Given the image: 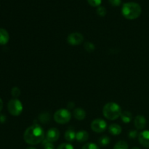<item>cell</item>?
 <instances>
[{
  "instance_id": "6da1fadb",
  "label": "cell",
  "mask_w": 149,
  "mask_h": 149,
  "mask_svg": "<svg viewBox=\"0 0 149 149\" xmlns=\"http://www.w3.org/2000/svg\"><path fill=\"white\" fill-rule=\"evenodd\" d=\"M23 139L29 145H37L45 140V131L40 125L33 124L26 130Z\"/></svg>"
},
{
  "instance_id": "7a4b0ae2",
  "label": "cell",
  "mask_w": 149,
  "mask_h": 149,
  "mask_svg": "<svg viewBox=\"0 0 149 149\" xmlns=\"http://www.w3.org/2000/svg\"><path fill=\"white\" fill-rule=\"evenodd\" d=\"M141 12L142 9L141 5L133 1L125 3L122 8V15L128 20H135L138 18L141 15Z\"/></svg>"
},
{
  "instance_id": "3957f363",
  "label": "cell",
  "mask_w": 149,
  "mask_h": 149,
  "mask_svg": "<svg viewBox=\"0 0 149 149\" xmlns=\"http://www.w3.org/2000/svg\"><path fill=\"white\" fill-rule=\"evenodd\" d=\"M122 113V108L118 103H114V102L108 103L103 106V114L105 118L109 120H116L118 118L120 117Z\"/></svg>"
},
{
  "instance_id": "277c9868",
  "label": "cell",
  "mask_w": 149,
  "mask_h": 149,
  "mask_svg": "<svg viewBox=\"0 0 149 149\" xmlns=\"http://www.w3.org/2000/svg\"><path fill=\"white\" fill-rule=\"evenodd\" d=\"M53 119L56 123L60 125H65L71 120V113L68 109H61L54 113Z\"/></svg>"
},
{
  "instance_id": "5b68a950",
  "label": "cell",
  "mask_w": 149,
  "mask_h": 149,
  "mask_svg": "<svg viewBox=\"0 0 149 149\" xmlns=\"http://www.w3.org/2000/svg\"><path fill=\"white\" fill-rule=\"evenodd\" d=\"M7 109L11 115L14 116H17L23 111V105L22 103L17 98L12 99L9 101L7 104Z\"/></svg>"
},
{
  "instance_id": "8992f818",
  "label": "cell",
  "mask_w": 149,
  "mask_h": 149,
  "mask_svg": "<svg viewBox=\"0 0 149 149\" xmlns=\"http://www.w3.org/2000/svg\"><path fill=\"white\" fill-rule=\"evenodd\" d=\"M90 127L93 132H96V133H101L106 130L107 124H106V121H104L103 119H96L92 122Z\"/></svg>"
},
{
  "instance_id": "52a82bcc",
  "label": "cell",
  "mask_w": 149,
  "mask_h": 149,
  "mask_svg": "<svg viewBox=\"0 0 149 149\" xmlns=\"http://www.w3.org/2000/svg\"><path fill=\"white\" fill-rule=\"evenodd\" d=\"M84 41V36L81 33L74 32L70 33L67 37V42L72 46H77L81 45Z\"/></svg>"
},
{
  "instance_id": "ba28073f",
  "label": "cell",
  "mask_w": 149,
  "mask_h": 149,
  "mask_svg": "<svg viewBox=\"0 0 149 149\" xmlns=\"http://www.w3.org/2000/svg\"><path fill=\"white\" fill-rule=\"evenodd\" d=\"M60 138V131L59 130L55 127H52L49 129L47 132L46 140L50 143L56 142Z\"/></svg>"
},
{
  "instance_id": "9c48e42d",
  "label": "cell",
  "mask_w": 149,
  "mask_h": 149,
  "mask_svg": "<svg viewBox=\"0 0 149 149\" xmlns=\"http://www.w3.org/2000/svg\"><path fill=\"white\" fill-rule=\"evenodd\" d=\"M138 141L141 146L149 148V130H144L138 135Z\"/></svg>"
},
{
  "instance_id": "30bf717a",
  "label": "cell",
  "mask_w": 149,
  "mask_h": 149,
  "mask_svg": "<svg viewBox=\"0 0 149 149\" xmlns=\"http://www.w3.org/2000/svg\"><path fill=\"white\" fill-rule=\"evenodd\" d=\"M134 125L137 130H142L146 126V119L143 115H138L134 119Z\"/></svg>"
},
{
  "instance_id": "8fae6325",
  "label": "cell",
  "mask_w": 149,
  "mask_h": 149,
  "mask_svg": "<svg viewBox=\"0 0 149 149\" xmlns=\"http://www.w3.org/2000/svg\"><path fill=\"white\" fill-rule=\"evenodd\" d=\"M89 133L85 130H80L76 134V140L79 143L86 142L89 139Z\"/></svg>"
},
{
  "instance_id": "7c38bea8",
  "label": "cell",
  "mask_w": 149,
  "mask_h": 149,
  "mask_svg": "<svg viewBox=\"0 0 149 149\" xmlns=\"http://www.w3.org/2000/svg\"><path fill=\"white\" fill-rule=\"evenodd\" d=\"M10 39L9 33L5 29L0 28V45H4L7 44Z\"/></svg>"
},
{
  "instance_id": "4fadbf2b",
  "label": "cell",
  "mask_w": 149,
  "mask_h": 149,
  "mask_svg": "<svg viewBox=\"0 0 149 149\" xmlns=\"http://www.w3.org/2000/svg\"><path fill=\"white\" fill-rule=\"evenodd\" d=\"M73 114H74V116L75 119L79 121L83 120L86 117L85 111L83 109H81V108H77V109H74Z\"/></svg>"
},
{
  "instance_id": "5bb4252c",
  "label": "cell",
  "mask_w": 149,
  "mask_h": 149,
  "mask_svg": "<svg viewBox=\"0 0 149 149\" xmlns=\"http://www.w3.org/2000/svg\"><path fill=\"white\" fill-rule=\"evenodd\" d=\"M109 131L111 135H120L122 132V130L120 125H117V124H111L110 126L109 127Z\"/></svg>"
},
{
  "instance_id": "9a60e30c",
  "label": "cell",
  "mask_w": 149,
  "mask_h": 149,
  "mask_svg": "<svg viewBox=\"0 0 149 149\" xmlns=\"http://www.w3.org/2000/svg\"><path fill=\"white\" fill-rule=\"evenodd\" d=\"M120 117L121 119L122 120V122L125 124L130 123L132 120V114L130 111H122Z\"/></svg>"
},
{
  "instance_id": "2e32d148",
  "label": "cell",
  "mask_w": 149,
  "mask_h": 149,
  "mask_svg": "<svg viewBox=\"0 0 149 149\" xmlns=\"http://www.w3.org/2000/svg\"><path fill=\"white\" fill-rule=\"evenodd\" d=\"M76 132H74V130L68 129L66 132H65V139L68 142H73L76 139Z\"/></svg>"
},
{
  "instance_id": "e0dca14e",
  "label": "cell",
  "mask_w": 149,
  "mask_h": 149,
  "mask_svg": "<svg viewBox=\"0 0 149 149\" xmlns=\"http://www.w3.org/2000/svg\"><path fill=\"white\" fill-rule=\"evenodd\" d=\"M109 143H110V138L107 135H103L98 139V143L101 146H106L109 145Z\"/></svg>"
},
{
  "instance_id": "ac0fdd59",
  "label": "cell",
  "mask_w": 149,
  "mask_h": 149,
  "mask_svg": "<svg viewBox=\"0 0 149 149\" xmlns=\"http://www.w3.org/2000/svg\"><path fill=\"white\" fill-rule=\"evenodd\" d=\"M113 149H128V144L125 141H120L115 144Z\"/></svg>"
},
{
  "instance_id": "d6986e66",
  "label": "cell",
  "mask_w": 149,
  "mask_h": 149,
  "mask_svg": "<svg viewBox=\"0 0 149 149\" xmlns=\"http://www.w3.org/2000/svg\"><path fill=\"white\" fill-rule=\"evenodd\" d=\"M84 49H85L86 51H87L88 52H93V51L95 50V46L94 44L91 43V42H86L85 44H84Z\"/></svg>"
},
{
  "instance_id": "ffe728a7",
  "label": "cell",
  "mask_w": 149,
  "mask_h": 149,
  "mask_svg": "<svg viewBox=\"0 0 149 149\" xmlns=\"http://www.w3.org/2000/svg\"><path fill=\"white\" fill-rule=\"evenodd\" d=\"M39 118L41 122H42V123H47V122H48L49 121L50 116H49V114L48 113H44L42 114L39 115Z\"/></svg>"
},
{
  "instance_id": "44dd1931",
  "label": "cell",
  "mask_w": 149,
  "mask_h": 149,
  "mask_svg": "<svg viewBox=\"0 0 149 149\" xmlns=\"http://www.w3.org/2000/svg\"><path fill=\"white\" fill-rule=\"evenodd\" d=\"M11 95L13 97L17 98L20 96V90L17 87H14L12 88L11 90Z\"/></svg>"
},
{
  "instance_id": "7402d4cb",
  "label": "cell",
  "mask_w": 149,
  "mask_h": 149,
  "mask_svg": "<svg viewBox=\"0 0 149 149\" xmlns=\"http://www.w3.org/2000/svg\"><path fill=\"white\" fill-rule=\"evenodd\" d=\"M81 149H100V148L97 144L94 143H88L83 146Z\"/></svg>"
},
{
  "instance_id": "603a6c76",
  "label": "cell",
  "mask_w": 149,
  "mask_h": 149,
  "mask_svg": "<svg viewBox=\"0 0 149 149\" xmlns=\"http://www.w3.org/2000/svg\"><path fill=\"white\" fill-rule=\"evenodd\" d=\"M42 144H43L44 149H55V146L52 144V143L49 142L46 139L42 141Z\"/></svg>"
},
{
  "instance_id": "cb8c5ba5",
  "label": "cell",
  "mask_w": 149,
  "mask_h": 149,
  "mask_svg": "<svg viewBox=\"0 0 149 149\" xmlns=\"http://www.w3.org/2000/svg\"><path fill=\"white\" fill-rule=\"evenodd\" d=\"M97 13L98 15H100V17H104L105 15H106V13H107V11H106V9L104 7H101V6H99V7H97Z\"/></svg>"
},
{
  "instance_id": "d4e9b609",
  "label": "cell",
  "mask_w": 149,
  "mask_h": 149,
  "mask_svg": "<svg viewBox=\"0 0 149 149\" xmlns=\"http://www.w3.org/2000/svg\"><path fill=\"white\" fill-rule=\"evenodd\" d=\"M57 149H74V146L71 144L67 143H61L58 146Z\"/></svg>"
},
{
  "instance_id": "484cf974",
  "label": "cell",
  "mask_w": 149,
  "mask_h": 149,
  "mask_svg": "<svg viewBox=\"0 0 149 149\" xmlns=\"http://www.w3.org/2000/svg\"><path fill=\"white\" fill-rule=\"evenodd\" d=\"M87 2L92 7H99L102 2V0H87Z\"/></svg>"
},
{
  "instance_id": "4316f807",
  "label": "cell",
  "mask_w": 149,
  "mask_h": 149,
  "mask_svg": "<svg viewBox=\"0 0 149 149\" xmlns=\"http://www.w3.org/2000/svg\"><path fill=\"white\" fill-rule=\"evenodd\" d=\"M129 138L131 139H135L137 136H138V131L136 130H131L129 132Z\"/></svg>"
},
{
  "instance_id": "83f0119b",
  "label": "cell",
  "mask_w": 149,
  "mask_h": 149,
  "mask_svg": "<svg viewBox=\"0 0 149 149\" xmlns=\"http://www.w3.org/2000/svg\"><path fill=\"white\" fill-rule=\"evenodd\" d=\"M109 3L113 6H119L122 3V0H109Z\"/></svg>"
},
{
  "instance_id": "f1b7e54d",
  "label": "cell",
  "mask_w": 149,
  "mask_h": 149,
  "mask_svg": "<svg viewBox=\"0 0 149 149\" xmlns=\"http://www.w3.org/2000/svg\"><path fill=\"white\" fill-rule=\"evenodd\" d=\"M6 120V117L4 116V115H0V122H4Z\"/></svg>"
},
{
  "instance_id": "f546056e",
  "label": "cell",
  "mask_w": 149,
  "mask_h": 149,
  "mask_svg": "<svg viewBox=\"0 0 149 149\" xmlns=\"http://www.w3.org/2000/svg\"><path fill=\"white\" fill-rule=\"evenodd\" d=\"M74 106V104L73 103H68V109H73Z\"/></svg>"
},
{
  "instance_id": "4dcf8cb0",
  "label": "cell",
  "mask_w": 149,
  "mask_h": 149,
  "mask_svg": "<svg viewBox=\"0 0 149 149\" xmlns=\"http://www.w3.org/2000/svg\"><path fill=\"white\" fill-rule=\"evenodd\" d=\"M2 108H3V101L1 98H0V112L2 110Z\"/></svg>"
},
{
  "instance_id": "1f68e13d",
  "label": "cell",
  "mask_w": 149,
  "mask_h": 149,
  "mask_svg": "<svg viewBox=\"0 0 149 149\" xmlns=\"http://www.w3.org/2000/svg\"><path fill=\"white\" fill-rule=\"evenodd\" d=\"M26 149H36V148H34V147H33V146H29V147H28V148H26Z\"/></svg>"
},
{
  "instance_id": "d6a6232c",
  "label": "cell",
  "mask_w": 149,
  "mask_h": 149,
  "mask_svg": "<svg viewBox=\"0 0 149 149\" xmlns=\"http://www.w3.org/2000/svg\"><path fill=\"white\" fill-rule=\"evenodd\" d=\"M132 149H141V148H138V147H134V148H132Z\"/></svg>"
}]
</instances>
